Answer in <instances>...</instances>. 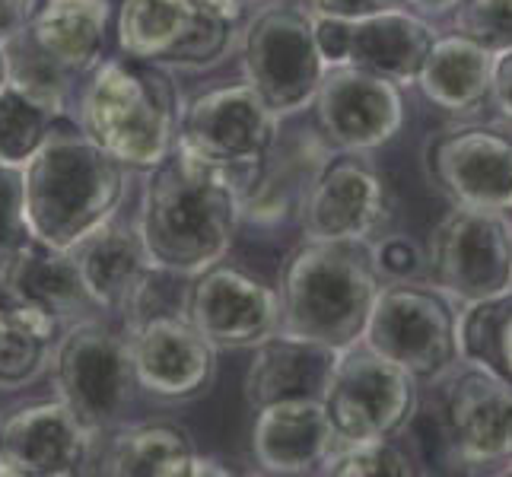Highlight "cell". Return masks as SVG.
<instances>
[{
	"label": "cell",
	"instance_id": "7bdbcfd3",
	"mask_svg": "<svg viewBox=\"0 0 512 477\" xmlns=\"http://www.w3.org/2000/svg\"><path fill=\"white\" fill-rule=\"evenodd\" d=\"M509 468H503V474H512V462H506Z\"/></svg>",
	"mask_w": 512,
	"mask_h": 477
},
{
	"label": "cell",
	"instance_id": "ab89813d",
	"mask_svg": "<svg viewBox=\"0 0 512 477\" xmlns=\"http://www.w3.org/2000/svg\"><path fill=\"white\" fill-rule=\"evenodd\" d=\"M401 4L411 13L423 16V20H446V16L455 13V7L462 4V0H401Z\"/></svg>",
	"mask_w": 512,
	"mask_h": 477
},
{
	"label": "cell",
	"instance_id": "5b68a950",
	"mask_svg": "<svg viewBox=\"0 0 512 477\" xmlns=\"http://www.w3.org/2000/svg\"><path fill=\"white\" fill-rule=\"evenodd\" d=\"M55 385L58 398L93 433L96 443L128 427L140 395L128 331L96 315L64 328L58 338Z\"/></svg>",
	"mask_w": 512,
	"mask_h": 477
},
{
	"label": "cell",
	"instance_id": "44dd1931",
	"mask_svg": "<svg viewBox=\"0 0 512 477\" xmlns=\"http://www.w3.org/2000/svg\"><path fill=\"white\" fill-rule=\"evenodd\" d=\"M338 436L328 420L322 398L274 401L255 411L252 458L268 474H315Z\"/></svg>",
	"mask_w": 512,
	"mask_h": 477
},
{
	"label": "cell",
	"instance_id": "7c38bea8",
	"mask_svg": "<svg viewBox=\"0 0 512 477\" xmlns=\"http://www.w3.org/2000/svg\"><path fill=\"white\" fill-rule=\"evenodd\" d=\"M0 309L16 315L51 344L64 328L96 312L80 284L74 252L51 249L32 236L13 258L0 264Z\"/></svg>",
	"mask_w": 512,
	"mask_h": 477
},
{
	"label": "cell",
	"instance_id": "1f68e13d",
	"mask_svg": "<svg viewBox=\"0 0 512 477\" xmlns=\"http://www.w3.org/2000/svg\"><path fill=\"white\" fill-rule=\"evenodd\" d=\"M51 341L32 331L7 309H0V388L23 385L39 376Z\"/></svg>",
	"mask_w": 512,
	"mask_h": 477
},
{
	"label": "cell",
	"instance_id": "ba28073f",
	"mask_svg": "<svg viewBox=\"0 0 512 477\" xmlns=\"http://www.w3.org/2000/svg\"><path fill=\"white\" fill-rule=\"evenodd\" d=\"M322 404L338 443L398 439L420 411V382L357 341L338 353Z\"/></svg>",
	"mask_w": 512,
	"mask_h": 477
},
{
	"label": "cell",
	"instance_id": "836d02e7",
	"mask_svg": "<svg viewBox=\"0 0 512 477\" xmlns=\"http://www.w3.org/2000/svg\"><path fill=\"white\" fill-rule=\"evenodd\" d=\"M29 239L23 210V169L0 166V264Z\"/></svg>",
	"mask_w": 512,
	"mask_h": 477
},
{
	"label": "cell",
	"instance_id": "5bb4252c",
	"mask_svg": "<svg viewBox=\"0 0 512 477\" xmlns=\"http://www.w3.org/2000/svg\"><path fill=\"white\" fill-rule=\"evenodd\" d=\"M312 105L315 128L334 150H379L404 125L401 86L353 64H328Z\"/></svg>",
	"mask_w": 512,
	"mask_h": 477
},
{
	"label": "cell",
	"instance_id": "30bf717a",
	"mask_svg": "<svg viewBox=\"0 0 512 477\" xmlns=\"http://www.w3.org/2000/svg\"><path fill=\"white\" fill-rule=\"evenodd\" d=\"M236 26L210 0H121L115 13L121 55L156 67L214 64Z\"/></svg>",
	"mask_w": 512,
	"mask_h": 477
},
{
	"label": "cell",
	"instance_id": "52a82bcc",
	"mask_svg": "<svg viewBox=\"0 0 512 477\" xmlns=\"http://www.w3.org/2000/svg\"><path fill=\"white\" fill-rule=\"evenodd\" d=\"M325 58L315 45V16L299 4L261 7L242 39L245 83L284 121L306 112L325 77Z\"/></svg>",
	"mask_w": 512,
	"mask_h": 477
},
{
	"label": "cell",
	"instance_id": "74e56055",
	"mask_svg": "<svg viewBox=\"0 0 512 477\" xmlns=\"http://www.w3.org/2000/svg\"><path fill=\"white\" fill-rule=\"evenodd\" d=\"M490 102L512 125V48L500 51L497 67H493V86H490Z\"/></svg>",
	"mask_w": 512,
	"mask_h": 477
},
{
	"label": "cell",
	"instance_id": "ffe728a7",
	"mask_svg": "<svg viewBox=\"0 0 512 477\" xmlns=\"http://www.w3.org/2000/svg\"><path fill=\"white\" fill-rule=\"evenodd\" d=\"M331 153L334 147L315 128V121L306 128H284L280 121L268 153L242 191V229H274L299 220L309 188Z\"/></svg>",
	"mask_w": 512,
	"mask_h": 477
},
{
	"label": "cell",
	"instance_id": "b9f144b4",
	"mask_svg": "<svg viewBox=\"0 0 512 477\" xmlns=\"http://www.w3.org/2000/svg\"><path fill=\"white\" fill-rule=\"evenodd\" d=\"M7 83V58H4V48H0V86Z\"/></svg>",
	"mask_w": 512,
	"mask_h": 477
},
{
	"label": "cell",
	"instance_id": "4dcf8cb0",
	"mask_svg": "<svg viewBox=\"0 0 512 477\" xmlns=\"http://www.w3.org/2000/svg\"><path fill=\"white\" fill-rule=\"evenodd\" d=\"M319 474L334 477H411L417 474L414 458L395 439H369V443H338L325 458Z\"/></svg>",
	"mask_w": 512,
	"mask_h": 477
},
{
	"label": "cell",
	"instance_id": "d6986e66",
	"mask_svg": "<svg viewBox=\"0 0 512 477\" xmlns=\"http://www.w3.org/2000/svg\"><path fill=\"white\" fill-rule=\"evenodd\" d=\"M96 439L61 398L32 401L0 420V474L70 477L86 474Z\"/></svg>",
	"mask_w": 512,
	"mask_h": 477
},
{
	"label": "cell",
	"instance_id": "603a6c76",
	"mask_svg": "<svg viewBox=\"0 0 512 477\" xmlns=\"http://www.w3.org/2000/svg\"><path fill=\"white\" fill-rule=\"evenodd\" d=\"M433 42L436 29L430 20L411 13L408 7L379 10L360 20H347L344 64L369 70L395 86H414Z\"/></svg>",
	"mask_w": 512,
	"mask_h": 477
},
{
	"label": "cell",
	"instance_id": "8fae6325",
	"mask_svg": "<svg viewBox=\"0 0 512 477\" xmlns=\"http://www.w3.org/2000/svg\"><path fill=\"white\" fill-rule=\"evenodd\" d=\"M280 118L249 83H229L194 96L179 115V144L207 163L252 179Z\"/></svg>",
	"mask_w": 512,
	"mask_h": 477
},
{
	"label": "cell",
	"instance_id": "f35d334b",
	"mask_svg": "<svg viewBox=\"0 0 512 477\" xmlns=\"http://www.w3.org/2000/svg\"><path fill=\"white\" fill-rule=\"evenodd\" d=\"M35 7L39 0H0V45L29 26Z\"/></svg>",
	"mask_w": 512,
	"mask_h": 477
},
{
	"label": "cell",
	"instance_id": "f546056e",
	"mask_svg": "<svg viewBox=\"0 0 512 477\" xmlns=\"http://www.w3.org/2000/svg\"><path fill=\"white\" fill-rule=\"evenodd\" d=\"M0 48H4V58H7V83L16 86L20 93H26L29 99L61 112L64 96L74 80H70L64 70L32 42V35L23 29L20 35H13V39H7Z\"/></svg>",
	"mask_w": 512,
	"mask_h": 477
},
{
	"label": "cell",
	"instance_id": "ac0fdd59",
	"mask_svg": "<svg viewBox=\"0 0 512 477\" xmlns=\"http://www.w3.org/2000/svg\"><path fill=\"white\" fill-rule=\"evenodd\" d=\"M125 331L144 395L156 401H194L210 392L217 379V347L188 315H156Z\"/></svg>",
	"mask_w": 512,
	"mask_h": 477
},
{
	"label": "cell",
	"instance_id": "9c48e42d",
	"mask_svg": "<svg viewBox=\"0 0 512 477\" xmlns=\"http://www.w3.org/2000/svg\"><path fill=\"white\" fill-rule=\"evenodd\" d=\"M433 284L458 306L512 290V217L497 207L452 204L427 242Z\"/></svg>",
	"mask_w": 512,
	"mask_h": 477
},
{
	"label": "cell",
	"instance_id": "e575fe53",
	"mask_svg": "<svg viewBox=\"0 0 512 477\" xmlns=\"http://www.w3.org/2000/svg\"><path fill=\"white\" fill-rule=\"evenodd\" d=\"M373 255L382 277H392V280H408L420 271L423 255L420 249L404 236H388L382 242H373Z\"/></svg>",
	"mask_w": 512,
	"mask_h": 477
},
{
	"label": "cell",
	"instance_id": "277c9868",
	"mask_svg": "<svg viewBox=\"0 0 512 477\" xmlns=\"http://www.w3.org/2000/svg\"><path fill=\"white\" fill-rule=\"evenodd\" d=\"M179 115V93L166 67L121 55L93 70L80 128L125 169L147 172L172 153Z\"/></svg>",
	"mask_w": 512,
	"mask_h": 477
},
{
	"label": "cell",
	"instance_id": "8992f818",
	"mask_svg": "<svg viewBox=\"0 0 512 477\" xmlns=\"http://www.w3.org/2000/svg\"><path fill=\"white\" fill-rule=\"evenodd\" d=\"M458 322V303L436 284L395 280L379 287L360 341L417 382H439L462 363Z\"/></svg>",
	"mask_w": 512,
	"mask_h": 477
},
{
	"label": "cell",
	"instance_id": "83f0119b",
	"mask_svg": "<svg viewBox=\"0 0 512 477\" xmlns=\"http://www.w3.org/2000/svg\"><path fill=\"white\" fill-rule=\"evenodd\" d=\"M462 360L487 366L512 385V290L462 309Z\"/></svg>",
	"mask_w": 512,
	"mask_h": 477
},
{
	"label": "cell",
	"instance_id": "d4e9b609",
	"mask_svg": "<svg viewBox=\"0 0 512 477\" xmlns=\"http://www.w3.org/2000/svg\"><path fill=\"white\" fill-rule=\"evenodd\" d=\"M74 252L80 284L96 312L121 315L140 277L150 268V255L137 233V223H121L118 217L105 223L99 233L83 239Z\"/></svg>",
	"mask_w": 512,
	"mask_h": 477
},
{
	"label": "cell",
	"instance_id": "4316f807",
	"mask_svg": "<svg viewBox=\"0 0 512 477\" xmlns=\"http://www.w3.org/2000/svg\"><path fill=\"white\" fill-rule=\"evenodd\" d=\"M493 67H497V51L474 42L471 35H436L430 55L420 67L417 86L439 109L462 115L490 102Z\"/></svg>",
	"mask_w": 512,
	"mask_h": 477
},
{
	"label": "cell",
	"instance_id": "7402d4cb",
	"mask_svg": "<svg viewBox=\"0 0 512 477\" xmlns=\"http://www.w3.org/2000/svg\"><path fill=\"white\" fill-rule=\"evenodd\" d=\"M338 353L328 344L274 331L252 347V363L242 379V398L252 411L290 398H322L338 363Z\"/></svg>",
	"mask_w": 512,
	"mask_h": 477
},
{
	"label": "cell",
	"instance_id": "e0dca14e",
	"mask_svg": "<svg viewBox=\"0 0 512 477\" xmlns=\"http://www.w3.org/2000/svg\"><path fill=\"white\" fill-rule=\"evenodd\" d=\"M430 182L452 204L512 210V134L490 125H455L430 137Z\"/></svg>",
	"mask_w": 512,
	"mask_h": 477
},
{
	"label": "cell",
	"instance_id": "484cf974",
	"mask_svg": "<svg viewBox=\"0 0 512 477\" xmlns=\"http://www.w3.org/2000/svg\"><path fill=\"white\" fill-rule=\"evenodd\" d=\"M198 468L194 439L179 423L150 420L105 436L102 452L93 449V474L112 477H188Z\"/></svg>",
	"mask_w": 512,
	"mask_h": 477
},
{
	"label": "cell",
	"instance_id": "4fadbf2b",
	"mask_svg": "<svg viewBox=\"0 0 512 477\" xmlns=\"http://www.w3.org/2000/svg\"><path fill=\"white\" fill-rule=\"evenodd\" d=\"M443 388L439 430L458 465L512 462V385L487 366L462 360Z\"/></svg>",
	"mask_w": 512,
	"mask_h": 477
},
{
	"label": "cell",
	"instance_id": "d590c367",
	"mask_svg": "<svg viewBox=\"0 0 512 477\" xmlns=\"http://www.w3.org/2000/svg\"><path fill=\"white\" fill-rule=\"evenodd\" d=\"M312 16H334V20H360L379 10H398L401 0H306Z\"/></svg>",
	"mask_w": 512,
	"mask_h": 477
},
{
	"label": "cell",
	"instance_id": "7a4b0ae2",
	"mask_svg": "<svg viewBox=\"0 0 512 477\" xmlns=\"http://www.w3.org/2000/svg\"><path fill=\"white\" fill-rule=\"evenodd\" d=\"M125 166L64 115L23 166V210L29 236L51 249H77L118 217Z\"/></svg>",
	"mask_w": 512,
	"mask_h": 477
},
{
	"label": "cell",
	"instance_id": "8d00e7d4",
	"mask_svg": "<svg viewBox=\"0 0 512 477\" xmlns=\"http://www.w3.org/2000/svg\"><path fill=\"white\" fill-rule=\"evenodd\" d=\"M315 45H319L325 64H344L347 20H334V16H315Z\"/></svg>",
	"mask_w": 512,
	"mask_h": 477
},
{
	"label": "cell",
	"instance_id": "3957f363",
	"mask_svg": "<svg viewBox=\"0 0 512 477\" xmlns=\"http://www.w3.org/2000/svg\"><path fill=\"white\" fill-rule=\"evenodd\" d=\"M379 287L373 242L303 239L277 274L280 331L347 350L363 338Z\"/></svg>",
	"mask_w": 512,
	"mask_h": 477
},
{
	"label": "cell",
	"instance_id": "9a60e30c",
	"mask_svg": "<svg viewBox=\"0 0 512 477\" xmlns=\"http://www.w3.org/2000/svg\"><path fill=\"white\" fill-rule=\"evenodd\" d=\"M392 217V191L363 153L334 150L303 204L306 239L373 242Z\"/></svg>",
	"mask_w": 512,
	"mask_h": 477
},
{
	"label": "cell",
	"instance_id": "6da1fadb",
	"mask_svg": "<svg viewBox=\"0 0 512 477\" xmlns=\"http://www.w3.org/2000/svg\"><path fill=\"white\" fill-rule=\"evenodd\" d=\"M249 179L185 150L179 140L147 169L137 233L153 264L201 274L229 255L242 229V191Z\"/></svg>",
	"mask_w": 512,
	"mask_h": 477
},
{
	"label": "cell",
	"instance_id": "f1b7e54d",
	"mask_svg": "<svg viewBox=\"0 0 512 477\" xmlns=\"http://www.w3.org/2000/svg\"><path fill=\"white\" fill-rule=\"evenodd\" d=\"M61 112L29 99L16 86H0V166L23 169L45 144Z\"/></svg>",
	"mask_w": 512,
	"mask_h": 477
},
{
	"label": "cell",
	"instance_id": "d6a6232c",
	"mask_svg": "<svg viewBox=\"0 0 512 477\" xmlns=\"http://www.w3.org/2000/svg\"><path fill=\"white\" fill-rule=\"evenodd\" d=\"M452 16L458 32L497 55L512 48V0H462Z\"/></svg>",
	"mask_w": 512,
	"mask_h": 477
},
{
	"label": "cell",
	"instance_id": "cb8c5ba5",
	"mask_svg": "<svg viewBox=\"0 0 512 477\" xmlns=\"http://www.w3.org/2000/svg\"><path fill=\"white\" fill-rule=\"evenodd\" d=\"M112 26V0H39L26 32L70 80L93 74Z\"/></svg>",
	"mask_w": 512,
	"mask_h": 477
},
{
	"label": "cell",
	"instance_id": "2e32d148",
	"mask_svg": "<svg viewBox=\"0 0 512 477\" xmlns=\"http://www.w3.org/2000/svg\"><path fill=\"white\" fill-rule=\"evenodd\" d=\"M188 318L217 350L255 347L280 331L277 287L239 264L217 261L194 274Z\"/></svg>",
	"mask_w": 512,
	"mask_h": 477
},
{
	"label": "cell",
	"instance_id": "60d3db41",
	"mask_svg": "<svg viewBox=\"0 0 512 477\" xmlns=\"http://www.w3.org/2000/svg\"><path fill=\"white\" fill-rule=\"evenodd\" d=\"M210 4L220 7V10L229 16V20H236V23H239L249 7H268V4H274V0H210Z\"/></svg>",
	"mask_w": 512,
	"mask_h": 477
}]
</instances>
